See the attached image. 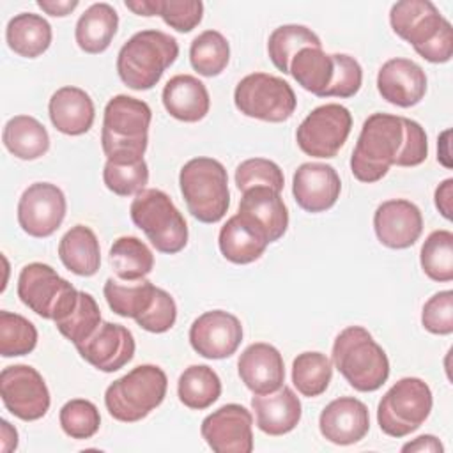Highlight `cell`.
I'll return each mask as SVG.
<instances>
[{
  "mask_svg": "<svg viewBox=\"0 0 453 453\" xmlns=\"http://www.w3.org/2000/svg\"><path fill=\"white\" fill-rule=\"evenodd\" d=\"M242 218L257 225L269 242L283 237L288 226V211L278 191L267 186H257L242 193L239 211Z\"/></svg>",
  "mask_w": 453,
  "mask_h": 453,
  "instance_id": "603a6c76",
  "label": "cell"
},
{
  "mask_svg": "<svg viewBox=\"0 0 453 453\" xmlns=\"http://www.w3.org/2000/svg\"><path fill=\"white\" fill-rule=\"evenodd\" d=\"M124 5L138 16H157V0H126Z\"/></svg>",
  "mask_w": 453,
  "mask_h": 453,
  "instance_id": "11a10c76",
  "label": "cell"
},
{
  "mask_svg": "<svg viewBox=\"0 0 453 453\" xmlns=\"http://www.w3.org/2000/svg\"><path fill=\"white\" fill-rule=\"evenodd\" d=\"M421 324L432 334L453 333V292L442 290L434 294L423 306Z\"/></svg>",
  "mask_w": 453,
  "mask_h": 453,
  "instance_id": "7dc6e473",
  "label": "cell"
},
{
  "mask_svg": "<svg viewBox=\"0 0 453 453\" xmlns=\"http://www.w3.org/2000/svg\"><path fill=\"white\" fill-rule=\"evenodd\" d=\"M334 71L333 55L322 51V48H303L296 53L290 62L288 74L301 85L304 90L322 97L327 90Z\"/></svg>",
  "mask_w": 453,
  "mask_h": 453,
  "instance_id": "1f68e13d",
  "label": "cell"
},
{
  "mask_svg": "<svg viewBox=\"0 0 453 453\" xmlns=\"http://www.w3.org/2000/svg\"><path fill=\"white\" fill-rule=\"evenodd\" d=\"M50 120L57 131L80 136L87 133L96 119V110L90 96L80 87H62L58 88L48 104Z\"/></svg>",
  "mask_w": 453,
  "mask_h": 453,
  "instance_id": "d4e9b609",
  "label": "cell"
},
{
  "mask_svg": "<svg viewBox=\"0 0 453 453\" xmlns=\"http://www.w3.org/2000/svg\"><path fill=\"white\" fill-rule=\"evenodd\" d=\"M177 57L179 44L175 37L161 30H142L122 44L117 55V73L129 88L149 90Z\"/></svg>",
  "mask_w": 453,
  "mask_h": 453,
  "instance_id": "277c9868",
  "label": "cell"
},
{
  "mask_svg": "<svg viewBox=\"0 0 453 453\" xmlns=\"http://www.w3.org/2000/svg\"><path fill=\"white\" fill-rule=\"evenodd\" d=\"M234 103L246 117L264 122H285L296 111L297 99L283 78L267 73H251L237 83Z\"/></svg>",
  "mask_w": 453,
  "mask_h": 453,
  "instance_id": "8fae6325",
  "label": "cell"
},
{
  "mask_svg": "<svg viewBox=\"0 0 453 453\" xmlns=\"http://www.w3.org/2000/svg\"><path fill=\"white\" fill-rule=\"evenodd\" d=\"M448 136H449V131H444L442 134H441V142H439V145H444V150H439V156H437V161H441L444 166H451V163H449V152L446 150V145H448Z\"/></svg>",
  "mask_w": 453,
  "mask_h": 453,
  "instance_id": "9f6ffc18",
  "label": "cell"
},
{
  "mask_svg": "<svg viewBox=\"0 0 453 453\" xmlns=\"http://www.w3.org/2000/svg\"><path fill=\"white\" fill-rule=\"evenodd\" d=\"M150 106L136 97L119 94L104 106L101 145L108 161L136 163L143 159L149 142Z\"/></svg>",
  "mask_w": 453,
  "mask_h": 453,
  "instance_id": "7a4b0ae2",
  "label": "cell"
},
{
  "mask_svg": "<svg viewBox=\"0 0 453 453\" xmlns=\"http://www.w3.org/2000/svg\"><path fill=\"white\" fill-rule=\"evenodd\" d=\"M166 388L168 379L159 366L140 365L106 388L104 405L117 421L134 423L161 405Z\"/></svg>",
  "mask_w": 453,
  "mask_h": 453,
  "instance_id": "52a82bcc",
  "label": "cell"
},
{
  "mask_svg": "<svg viewBox=\"0 0 453 453\" xmlns=\"http://www.w3.org/2000/svg\"><path fill=\"white\" fill-rule=\"evenodd\" d=\"M324 439L338 446L359 442L370 430L368 407L354 396H340L329 402L319 418Z\"/></svg>",
  "mask_w": 453,
  "mask_h": 453,
  "instance_id": "ffe728a7",
  "label": "cell"
},
{
  "mask_svg": "<svg viewBox=\"0 0 453 453\" xmlns=\"http://www.w3.org/2000/svg\"><path fill=\"white\" fill-rule=\"evenodd\" d=\"M373 230L380 244L391 250L412 246L423 232V216L416 203L395 198L382 202L373 214Z\"/></svg>",
  "mask_w": 453,
  "mask_h": 453,
  "instance_id": "ac0fdd59",
  "label": "cell"
},
{
  "mask_svg": "<svg viewBox=\"0 0 453 453\" xmlns=\"http://www.w3.org/2000/svg\"><path fill=\"white\" fill-rule=\"evenodd\" d=\"M60 426L71 439H90L101 425L97 407L85 398H73L60 409Z\"/></svg>",
  "mask_w": 453,
  "mask_h": 453,
  "instance_id": "7bdbcfd3",
  "label": "cell"
},
{
  "mask_svg": "<svg viewBox=\"0 0 453 453\" xmlns=\"http://www.w3.org/2000/svg\"><path fill=\"white\" fill-rule=\"evenodd\" d=\"M37 5L50 16H67L78 7V0H37Z\"/></svg>",
  "mask_w": 453,
  "mask_h": 453,
  "instance_id": "f5cc1de1",
  "label": "cell"
},
{
  "mask_svg": "<svg viewBox=\"0 0 453 453\" xmlns=\"http://www.w3.org/2000/svg\"><path fill=\"white\" fill-rule=\"evenodd\" d=\"M402 451L403 453H409V451H416V453H442L444 446L441 444V441L435 435H428L426 434V435L416 437L411 442H405L402 446Z\"/></svg>",
  "mask_w": 453,
  "mask_h": 453,
  "instance_id": "816d5d0a",
  "label": "cell"
},
{
  "mask_svg": "<svg viewBox=\"0 0 453 453\" xmlns=\"http://www.w3.org/2000/svg\"><path fill=\"white\" fill-rule=\"evenodd\" d=\"M157 287H154L149 280L122 285L113 278H108L103 288L110 310L120 317H129L134 320L150 308Z\"/></svg>",
  "mask_w": 453,
  "mask_h": 453,
  "instance_id": "e575fe53",
  "label": "cell"
},
{
  "mask_svg": "<svg viewBox=\"0 0 453 453\" xmlns=\"http://www.w3.org/2000/svg\"><path fill=\"white\" fill-rule=\"evenodd\" d=\"M242 342L241 320L225 311L211 310L193 320L189 343L196 354L207 359H225L235 354Z\"/></svg>",
  "mask_w": 453,
  "mask_h": 453,
  "instance_id": "2e32d148",
  "label": "cell"
},
{
  "mask_svg": "<svg viewBox=\"0 0 453 453\" xmlns=\"http://www.w3.org/2000/svg\"><path fill=\"white\" fill-rule=\"evenodd\" d=\"M51 25L39 14L21 12L9 19L5 39L9 48L25 58L42 55L51 44Z\"/></svg>",
  "mask_w": 453,
  "mask_h": 453,
  "instance_id": "f546056e",
  "label": "cell"
},
{
  "mask_svg": "<svg viewBox=\"0 0 453 453\" xmlns=\"http://www.w3.org/2000/svg\"><path fill=\"white\" fill-rule=\"evenodd\" d=\"M157 16L177 32H191L200 25L203 4L200 0H157Z\"/></svg>",
  "mask_w": 453,
  "mask_h": 453,
  "instance_id": "bcb514c9",
  "label": "cell"
},
{
  "mask_svg": "<svg viewBox=\"0 0 453 453\" xmlns=\"http://www.w3.org/2000/svg\"><path fill=\"white\" fill-rule=\"evenodd\" d=\"M67 202L62 189L51 182L30 184L18 202V223L32 237H50L65 218Z\"/></svg>",
  "mask_w": 453,
  "mask_h": 453,
  "instance_id": "5bb4252c",
  "label": "cell"
},
{
  "mask_svg": "<svg viewBox=\"0 0 453 453\" xmlns=\"http://www.w3.org/2000/svg\"><path fill=\"white\" fill-rule=\"evenodd\" d=\"M377 88L388 103L411 108L426 94V74L419 64L409 58H389L377 74Z\"/></svg>",
  "mask_w": 453,
  "mask_h": 453,
  "instance_id": "44dd1931",
  "label": "cell"
},
{
  "mask_svg": "<svg viewBox=\"0 0 453 453\" xmlns=\"http://www.w3.org/2000/svg\"><path fill=\"white\" fill-rule=\"evenodd\" d=\"M119 14L117 11L106 4L97 2L92 4L76 21L74 37L80 50L90 55L103 53L110 44L113 35L117 34Z\"/></svg>",
  "mask_w": 453,
  "mask_h": 453,
  "instance_id": "83f0119b",
  "label": "cell"
},
{
  "mask_svg": "<svg viewBox=\"0 0 453 453\" xmlns=\"http://www.w3.org/2000/svg\"><path fill=\"white\" fill-rule=\"evenodd\" d=\"M165 110L177 120L198 122L211 108L207 87L191 74H177L170 78L163 88Z\"/></svg>",
  "mask_w": 453,
  "mask_h": 453,
  "instance_id": "484cf974",
  "label": "cell"
},
{
  "mask_svg": "<svg viewBox=\"0 0 453 453\" xmlns=\"http://www.w3.org/2000/svg\"><path fill=\"white\" fill-rule=\"evenodd\" d=\"M334 71L331 83L322 97H352L359 92L363 83V69L359 62L345 53H334L333 55Z\"/></svg>",
  "mask_w": 453,
  "mask_h": 453,
  "instance_id": "f6af8a7d",
  "label": "cell"
},
{
  "mask_svg": "<svg viewBox=\"0 0 453 453\" xmlns=\"http://www.w3.org/2000/svg\"><path fill=\"white\" fill-rule=\"evenodd\" d=\"M435 207L442 214V218L451 219L453 212V179L442 180L435 189Z\"/></svg>",
  "mask_w": 453,
  "mask_h": 453,
  "instance_id": "f907efd6",
  "label": "cell"
},
{
  "mask_svg": "<svg viewBox=\"0 0 453 453\" xmlns=\"http://www.w3.org/2000/svg\"><path fill=\"white\" fill-rule=\"evenodd\" d=\"M221 255L232 264H251L260 258L269 244L267 235L241 214H234L219 230Z\"/></svg>",
  "mask_w": 453,
  "mask_h": 453,
  "instance_id": "4316f807",
  "label": "cell"
},
{
  "mask_svg": "<svg viewBox=\"0 0 453 453\" xmlns=\"http://www.w3.org/2000/svg\"><path fill=\"white\" fill-rule=\"evenodd\" d=\"M110 264L120 280L140 281L152 271L154 255L138 237L124 235L111 244Z\"/></svg>",
  "mask_w": 453,
  "mask_h": 453,
  "instance_id": "836d02e7",
  "label": "cell"
},
{
  "mask_svg": "<svg viewBox=\"0 0 453 453\" xmlns=\"http://www.w3.org/2000/svg\"><path fill=\"white\" fill-rule=\"evenodd\" d=\"M179 400L195 411L211 407L221 395V380L207 365L188 366L177 382Z\"/></svg>",
  "mask_w": 453,
  "mask_h": 453,
  "instance_id": "d6a6232c",
  "label": "cell"
},
{
  "mask_svg": "<svg viewBox=\"0 0 453 453\" xmlns=\"http://www.w3.org/2000/svg\"><path fill=\"white\" fill-rule=\"evenodd\" d=\"M37 345V329L23 315L0 311V354L16 357L30 354Z\"/></svg>",
  "mask_w": 453,
  "mask_h": 453,
  "instance_id": "60d3db41",
  "label": "cell"
},
{
  "mask_svg": "<svg viewBox=\"0 0 453 453\" xmlns=\"http://www.w3.org/2000/svg\"><path fill=\"white\" fill-rule=\"evenodd\" d=\"M403 122L398 115L372 113L350 156V172L361 182L380 180L395 165L403 145Z\"/></svg>",
  "mask_w": 453,
  "mask_h": 453,
  "instance_id": "5b68a950",
  "label": "cell"
},
{
  "mask_svg": "<svg viewBox=\"0 0 453 453\" xmlns=\"http://www.w3.org/2000/svg\"><path fill=\"white\" fill-rule=\"evenodd\" d=\"M78 292L67 280L42 262L27 264L18 278V297L34 313L48 320H60L78 303Z\"/></svg>",
  "mask_w": 453,
  "mask_h": 453,
  "instance_id": "30bf717a",
  "label": "cell"
},
{
  "mask_svg": "<svg viewBox=\"0 0 453 453\" xmlns=\"http://www.w3.org/2000/svg\"><path fill=\"white\" fill-rule=\"evenodd\" d=\"M432 411V391L418 377L396 380L377 407V423L389 437H405L418 430Z\"/></svg>",
  "mask_w": 453,
  "mask_h": 453,
  "instance_id": "9c48e42d",
  "label": "cell"
},
{
  "mask_svg": "<svg viewBox=\"0 0 453 453\" xmlns=\"http://www.w3.org/2000/svg\"><path fill=\"white\" fill-rule=\"evenodd\" d=\"M0 395L5 409L23 421L41 419L51 402L42 375L28 365H12L2 370Z\"/></svg>",
  "mask_w": 453,
  "mask_h": 453,
  "instance_id": "4fadbf2b",
  "label": "cell"
},
{
  "mask_svg": "<svg viewBox=\"0 0 453 453\" xmlns=\"http://www.w3.org/2000/svg\"><path fill=\"white\" fill-rule=\"evenodd\" d=\"M342 180L336 170L326 163H303L292 177V195L306 212H324L340 198Z\"/></svg>",
  "mask_w": 453,
  "mask_h": 453,
  "instance_id": "d6986e66",
  "label": "cell"
},
{
  "mask_svg": "<svg viewBox=\"0 0 453 453\" xmlns=\"http://www.w3.org/2000/svg\"><path fill=\"white\" fill-rule=\"evenodd\" d=\"M177 319V304L173 297L157 287L150 308L136 319V324L149 333H166Z\"/></svg>",
  "mask_w": 453,
  "mask_h": 453,
  "instance_id": "c3c4849f",
  "label": "cell"
},
{
  "mask_svg": "<svg viewBox=\"0 0 453 453\" xmlns=\"http://www.w3.org/2000/svg\"><path fill=\"white\" fill-rule=\"evenodd\" d=\"M0 437H2V451L4 453L14 451L18 448V432L7 419H2Z\"/></svg>",
  "mask_w": 453,
  "mask_h": 453,
  "instance_id": "db71d44e",
  "label": "cell"
},
{
  "mask_svg": "<svg viewBox=\"0 0 453 453\" xmlns=\"http://www.w3.org/2000/svg\"><path fill=\"white\" fill-rule=\"evenodd\" d=\"M188 211L202 223H218L228 211L230 191L225 166L212 157H193L179 173Z\"/></svg>",
  "mask_w": 453,
  "mask_h": 453,
  "instance_id": "8992f818",
  "label": "cell"
},
{
  "mask_svg": "<svg viewBox=\"0 0 453 453\" xmlns=\"http://www.w3.org/2000/svg\"><path fill=\"white\" fill-rule=\"evenodd\" d=\"M333 365L361 393L377 391L389 377L384 349L363 326H349L334 338Z\"/></svg>",
  "mask_w": 453,
  "mask_h": 453,
  "instance_id": "3957f363",
  "label": "cell"
},
{
  "mask_svg": "<svg viewBox=\"0 0 453 453\" xmlns=\"http://www.w3.org/2000/svg\"><path fill=\"white\" fill-rule=\"evenodd\" d=\"M103 180L104 186L119 196L138 195L142 189H145V184L149 182V166L145 159H140L136 163L106 161L103 170Z\"/></svg>",
  "mask_w": 453,
  "mask_h": 453,
  "instance_id": "b9f144b4",
  "label": "cell"
},
{
  "mask_svg": "<svg viewBox=\"0 0 453 453\" xmlns=\"http://www.w3.org/2000/svg\"><path fill=\"white\" fill-rule=\"evenodd\" d=\"M333 377V363L322 352H301L292 363V382L303 396L322 395Z\"/></svg>",
  "mask_w": 453,
  "mask_h": 453,
  "instance_id": "74e56055",
  "label": "cell"
},
{
  "mask_svg": "<svg viewBox=\"0 0 453 453\" xmlns=\"http://www.w3.org/2000/svg\"><path fill=\"white\" fill-rule=\"evenodd\" d=\"M251 407L257 416V426L267 435H283L292 432L301 421V402L297 395L281 386L273 393L255 395Z\"/></svg>",
  "mask_w": 453,
  "mask_h": 453,
  "instance_id": "cb8c5ba5",
  "label": "cell"
},
{
  "mask_svg": "<svg viewBox=\"0 0 453 453\" xmlns=\"http://www.w3.org/2000/svg\"><path fill=\"white\" fill-rule=\"evenodd\" d=\"M58 257L71 273L94 276L101 265V250L94 230L85 225L71 226L58 242Z\"/></svg>",
  "mask_w": 453,
  "mask_h": 453,
  "instance_id": "f1b7e54d",
  "label": "cell"
},
{
  "mask_svg": "<svg viewBox=\"0 0 453 453\" xmlns=\"http://www.w3.org/2000/svg\"><path fill=\"white\" fill-rule=\"evenodd\" d=\"M237 372L253 395L273 393L285 382V365L280 350L269 343H251L237 361Z\"/></svg>",
  "mask_w": 453,
  "mask_h": 453,
  "instance_id": "7402d4cb",
  "label": "cell"
},
{
  "mask_svg": "<svg viewBox=\"0 0 453 453\" xmlns=\"http://www.w3.org/2000/svg\"><path fill=\"white\" fill-rule=\"evenodd\" d=\"M322 48L315 32L304 25H281L274 28L267 41V53L276 69L288 74V67L296 53L303 48Z\"/></svg>",
  "mask_w": 453,
  "mask_h": 453,
  "instance_id": "d590c367",
  "label": "cell"
},
{
  "mask_svg": "<svg viewBox=\"0 0 453 453\" xmlns=\"http://www.w3.org/2000/svg\"><path fill=\"white\" fill-rule=\"evenodd\" d=\"M129 214L157 251L173 255L188 244V223L165 191L142 189L133 198Z\"/></svg>",
  "mask_w": 453,
  "mask_h": 453,
  "instance_id": "ba28073f",
  "label": "cell"
},
{
  "mask_svg": "<svg viewBox=\"0 0 453 453\" xmlns=\"http://www.w3.org/2000/svg\"><path fill=\"white\" fill-rule=\"evenodd\" d=\"M2 140L5 149L19 159L32 161L44 156L50 149L46 127L30 115H16L4 126Z\"/></svg>",
  "mask_w": 453,
  "mask_h": 453,
  "instance_id": "4dcf8cb0",
  "label": "cell"
},
{
  "mask_svg": "<svg viewBox=\"0 0 453 453\" xmlns=\"http://www.w3.org/2000/svg\"><path fill=\"white\" fill-rule=\"evenodd\" d=\"M80 356L101 372H117L134 356L133 333L111 322H101L99 327L81 343L74 345Z\"/></svg>",
  "mask_w": 453,
  "mask_h": 453,
  "instance_id": "e0dca14e",
  "label": "cell"
},
{
  "mask_svg": "<svg viewBox=\"0 0 453 453\" xmlns=\"http://www.w3.org/2000/svg\"><path fill=\"white\" fill-rule=\"evenodd\" d=\"M230 60V46L218 30H205L196 35L189 46V62L193 69L207 78L225 71Z\"/></svg>",
  "mask_w": 453,
  "mask_h": 453,
  "instance_id": "8d00e7d4",
  "label": "cell"
},
{
  "mask_svg": "<svg viewBox=\"0 0 453 453\" xmlns=\"http://www.w3.org/2000/svg\"><path fill=\"white\" fill-rule=\"evenodd\" d=\"M419 262L423 273L434 281L453 280V234L449 230H434L423 242Z\"/></svg>",
  "mask_w": 453,
  "mask_h": 453,
  "instance_id": "f35d334b",
  "label": "cell"
},
{
  "mask_svg": "<svg viewBox=\"0 0 453 453\" xmlns=\"http://www.w3.org/2000/svg\"><path fill=\"white\" fill-rule=\"evenodd\" d=\"M393 32L412 44L414 51L432 64H444L453 55L451 23L430 0H402L391 5Z\"/></svg>",
  "mask_w": 453,
  "mask_h": 453,
  "instance_id": "6da1fadb",
  "label": "cell"
},
{
  "mask_svg": "<svg viewBox=\"0 0 453 453\" xmlns=\"http://www.w3.org/2000/svg\"><path fill=\"white\" fill-rule=\"evenodd\" d=\"M235 184L244 193L257 186H267L281 193L285 179L281 168L265 157H251L235 168Z\"/></svg>",
  "mask_w": 453,
  "mask_h": 453,
  "instance_id": "ee69618b",
  "label": "cell"
},
{
  "mask_svg": "<svg viewBox=\"0 0 453 453\" xmlns=\"http://www.w3.org/2000/svg\"><path fill=\"white\" fill-rule=\"evenodd\" d=\"M253 416L239 403H226L209 414L200 426L207 446L216 453L253 451Z\"/></svg>",
  "mask_w": 453,
  "mask_h": 453,
  "instance_id": "9a60e30c",
  "label": "cell"
},
{
  "mask_svg": "<svg viewBox=\"0 0 453 453\" xmlns=\"http://www.w3.org/2000/svg\"><path fill=\"white\" fill-rule=\"evenodd\" d=\"M350 129V111L338 103H327L317 106L304 117L296 131V140L304 154L329 159L343 147Z\"/></svg>",
  "mask_w": 453,
  "mask_h": 453,
  "instance_id": "7c38bea8",
  "label": "cell"
},
{
  "mask_svg": "<svg viewBox=\"0 0 453 453\" xmlns=\"http://www.w3.org/2000/svg\"><path fill=\"white\" fill-rule=\"evenodd\" d=\"M101 322V310L96 299L88 292L80 290L76 306L65 317L57 320L55 326L62 336L78 345L85 342L99 327Z\"/></svg>",
  "mask_w": 453,
  "mask_h": 453,
  "instance_id": "ab89813d",
  "label": "cell"
},
{
  "mask_svg": "<svg viewBox=\"0 0 453 453\" xmlns=\"http://www.w3.org/2000/svg\"><path fill=\"white\" fill-rule=\"evenodd\" d=\"M403 122V145L402 150L395 161L396 166H418L421 165L428 156V142L425 129L407 117H402Z\"/></svg>",
  "mask_w": 453,
  "mask_h": 453,
  "instance_id": "681fc988",
  "label": "cell"
}]
</instances>
